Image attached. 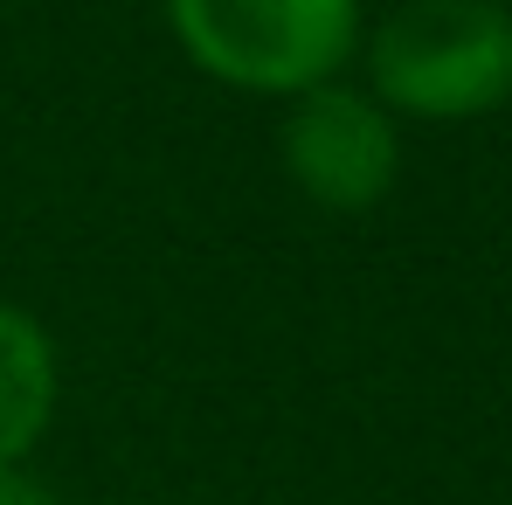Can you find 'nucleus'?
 I'll return each mask as SVG.
<instances>
[{
    "label": "nucleus",
    "instance_id": "f257e3e1",
    "mask_svg": "<svg viewBox=\"0 0 512 505\" xmlns=\"http://www.w3.org/2000/svg\"><path fill=\"white\" fill-rule=\"evenodd\" d=\"M367 97L402 125H471L512 104V7L506 0H395L367 21Z\"/></svg>",
    "mask_w": 512,
    "mask_h": 505
},
{
    "label": "nucleus",
    "instance_id": "f03ea898",
    "mask_svg": "<svg viewBox=\"0 0 512 505\" xmlns=\"http://www.w3.org/2000/svg\"><path fill=\"white\" fill-rule=\"evenodd\" d=\"M173 49L222 90L305 97L346 77L367 35V0H160Z\"/></svg>",
    "mask_w": 512,
    "mask_h": 505
},
{
    "label": "nucleus",
    "instance_id": "7ed1b4c3",
    "mask_svg": "<svg viewBox=\"0 0 512 505\" xmlns=\"http://www.w3.org/2000/svg\"><path fill=\"white\" fill-rule=\"evenodd\" d=\"M277 160L291 187L326 208V215H367L395 194L402 180V125L367 97V84H333L305 90L284 104L277 125Z\"/></svg>",
    "mask_w": 512,
    "mask_h": 505
},
{
    "label": "nucleus",
    "instance_id": "20e7f679",
    "mask_svg": "<svg viewBox=\"0 0 512 505\" xmlns=\"http://www.w3.org/2000/svg\"><path fill=\"white\" fill-rule=\"evenodd\" d=\"M56 416H63V346L28 305L0 298V471L35 464Z\"/></svg>",
    "mask_w": 512,
    "mask_h": 505
},
{
    "label": "nucleus",
    "instance_id": "39448f33",
    "mask_svg": "<svg viewBox=\"0 0 512 505\" xmlns=\"http://www.w3.org/2000/svg\"><path fill=\"white\" fill-rule=\"evenodd\" d=\"M0 505H63V492L35 464H14V471H0Z\"/></svg>",
    "mask_w": 512,
    "mask_h": 505
}]
</instances>
